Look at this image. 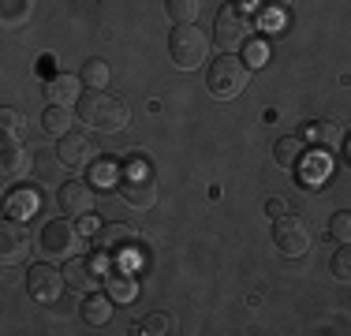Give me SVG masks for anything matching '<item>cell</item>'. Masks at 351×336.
Wrapping results in <instances>:
<instances>
[{"mask_svg": "<svg viewBox=\"0 0 351 336\" xmlns=\"http://www.w3.org/2000/svg\"><path fill=\"white\" fill-rule=\"evenodd\" d=\"M79 116H82L86 128L112 134V131L128 128L131 108L123 97H112V94H105V90H90V94H82V101H79Z\"/></svg>", "mask_w": 351, "mask_h": 336, "instance_id": "1", "label": "cell"}, {"mask_svg": "<svg viewBox=\"0 0 351 336\" xmlns=\"http://www.w3.org/2000/svg\"><path fill=\"white\" fill-rule=\"evenodd\" d=\"M206 86H210V94L221 97V101L239 97L250 86V67L239 60L236 53H224L221 60L210 64V71H206Z\"/></svg>", "mask_w": 351, "mask_h": 336, "instance_id": "2", "label": "cell"}, {"mask_svg": "<svg viewBox=\"0 0 351 336\" xmlns=\"http://www.w3.org/2000/svg\"><path fill=\"white\" fill-rule=\"evenodd\" d=\"M169 56H172L176 67L195 71V67H202L206 56H210V38H206L195 23H183V27H176L172 38H169Z\"/></svg>", "mask_w": 351, "mask_h": 336, "instance_id": "3", "label": "cell"}, {"mask_svg": "<svg viewBox=\"0 0 351 336\" xmlns=\"http://www.w3.org/2000/svg\"><path fill=\"white\" fill-rule=\"evenodd\" d=\"M116 187H120V198L128 202L131 209H154L157 206V180H154V172L138 161L128 165L123 180H116Z\"/></svg>", "mask_w": 351, "mask_h": 336, "instance_id": "4", "label": "cell"}, {"mask_svg": "<svg viewBox=\"0 0 351 336\" xmlns=\"http://www.w3.org/2000/svg\"><path fill=\"white\" fill-rule=\"evenodd\" d=\"M213 41L224 49V53H236V49H243V45H247V41H250V19H247L243 8L224 4L221 12H217Z\"/></svg>", "mask_w": 351, "mask_h": 336, "instance_id": "5", "label": "cell"}, {"mask_svg": "<svg viewBox=\"0 0 351 336\" xmlns=\"http://www.w3.org/2000/svg\"><path fill=\"white\" fill-rule=\"evenodd\" d=\"M311 224L303 221V217H291V213H280L277 224H273V243H277L280 254L288 258H303L306 250H311Z\"/></svg>", "mask_w": 351, "mask_h": 336, "instance_id": "6", "label": "cell"}, {"mask_svg": "<svg viewBox=\"0 0 351 336\" xmlns=\"http://www.w3.org/2000/svg\"><path fill=\"white\" fill-rule=\"evenodd\" d=\"M82 247V228L75 221H49L45 228H41V250H45L49 258H75Z\"/></svg>", "mask_w": 351, "mask_h": 336, "instance_id": "7", "label": "cell"}, {"mask_svg": "<svg viewBox=\"0 0 351 336\" xmlns=\"http://www.w3.org/2000/svg\"><path fill=\"white\" fill-rule=\"evenodd\" d=\"M64 288H68V280H64L60 269H53L45 262H38V265L27 269V291H30V299H34V302H41V307L56 302Z\"/></svg>", "mask_w": 351, "mask_h": 336, "instance_id": "8", "label": "cell"}, {"mask_svg": "<svg viewBox=\"0 0 351 336\" xmlns=\"http://www.w3.org/2000/svg\"><path fill=\"white\" fill-rule=\"evenodd\" d=\"M101 276H105V254H97V258H79L75 254L68 265H64V280H68V288L71 291H94L97 284H101Z\"/></svg>", "mask_w": 351, "mask_h": 336, "instance_id": "9", "label": "cell"}, {"mask_svg": "<svg viewBox=\"0 0 351 336\" xmlns=\"http://www.w3.org/2000/svg\"><path fill=\"white\" fill-rule=\"evenodd\" d=\"M30 149L23 146L19 139H12V134H4V157H0V176H4L8 183H23L30 176Z\"/></svg>", "mask_w": 351, "mask_h": 336, "instance_id": "10", "label": "cell"}, {"mask_svg": "<svg viewBox=\"0 0 351 336\" xmlns=\"http://www.w3.org/2000/svg\"><path fill=\"white\" fill-rule=\"evenodd\" d=\"M56 154H60V165H68V168H90L97 161V146L86 139V134H79V131L64 134L60 146H56Z\"/></svg>", "mask_w": 351, "mask_h": 336, "instance_id": "11", "label": "cell"}, {"mask_svg": "<svg viewBox=\"0 0 351 336\" xmlns=\"http://www.w3.org/2000/svg\"><path fill=\"white\" fill-rule=\"evenodd\" d=\"M30 254V235L23 228V221H15V217H8L4 224H0V258H4L8 265L23 262V258Z\"/></svg>", "mask_w": 351, "mask_h": 336, "instance_id": "12", "label": "cell"}, {"mask_svg": "<svg viewBox=\"0 0 351 336\" xmlns=\"http://www.w3.org/2000/svg\"><path fill=\"white\" fill-rule=\"evenodd\" d=\"M56 202L68 217H90L94 213V187L82 180H68L60 191H56Z\"/></svg>", "mask_w": 351, "mask_h": 336, "instance_id": "13", "label": "cell"}, {"mask_svg": "<svg viewBox=\"0 0 351 336\" xmlns=\"http://www.w3.org/2000/svg\"><path fill=\"white\" fill-rule=\"evenodd\" d=\"M135 239H138V232L131 228V224H105V228H97L94 235V243H97V250L101 254H131L135 250Z\"/></svg>", "mask_w": 351, "mask_h": 336, "instance_id": "14", "label": "cell"}, {"mask_svg": "<svg viewBox=\"0 0 351 336\" xmlns=\"http://www.w3.org/2000/svg\"><path fill=\"white\" fill-rule=\"evenodd\" d=\"M82 79L79 75H56V79H49V101L53 105H75V101H82Z\"/></svg>", "mask_w": 351, "mask_h": 336, "instance_id": "15", "label": "cell"}, {"mask_svg": "<svg viewBox=\"0 0 351 336\" xmlns=\"http://www.w3.org/2000/svg\"><path fill=\"white\" fill-rule=\"evenodd\" d=\"M112 296H97V291H90L86 299H82V322L94 325V329H101V325L112 322Z\"/></svg>", "mask_w": 351, "mask_h": 336, "instance_id": "16", "label": "cell"}, {"mask_svg": "<svg viewBox=\"0 0 351 336\" xmlns=\"http://www.w3.org/2000/svg\"><path fill=\"white\" fill-rule=\"evenodd\" d=\"M306 139L322 149H337L340 142H344V128H340L337 120H314L311 131H306Z\"/></svg>", "mask_w": 351, "mask_h": 336, "instance_id": "17", "label": "cell"}, {"mask_svg": "<svg viewBox=\"0 0 351 336\" xmlns=\"http://www.w3.org/2000/svg\"><path fill=\"white\" fill-rule=\"evenodd\" d=\"M273 161H277L280 168H299L303 165V139H295V134H284V139H277V146H273Z\"/></svg>", "mask_w": 351, "mask_h": 336, "instance_id": "18", "label": "cell"}, {"mask_svg": "<svg viewBox=\"0 0 351 336\" xmlns=\"http://www.w3.org/2000/svg\"><path fill=\"white\" fill-rule=\"evenodd\" d=\"M71 123H75L71 108H68V105H53V101H49L45 116H41V128H45V134H56V139H64V134L71 131Z\"/></svg>", "mask_w": 351, "mask_h": 336, "instance_id": "19", "label": "cell"}, {"mask_svg": "<svg viewBox=\"0 0 351 336\" xmlns=\"http://www.w3.org/2000/svg\"><path fill=\"white\" fill-rule=\"evenodd\" d=\"M82 86L86 90H105L108 86V64L105 60H86L82 64Z\"/></svg>", "mask_w": 351, "mask_h": 336, "instance_id": "20", "label": "cell"}, {"mask_svg": "<svg viewBox=\"0 0 351 336\" xmlns=\"http://www.w3.org/2000/svg\"><path fill=\"white\" fill-rule=\"evenodd\" d=\"M142 333H149V336H165V333H176L180 329V322H176L172 314H165V310H157V314H149L146 322L138 325Z\"/></svg>", "mask_w": 351, "mask_h": 336, "instance_id": "21", "label": "cell"}, {"mask_svg": "<svg viewBox=\"0 0 351 336\" xmlns=\"http://www.w3.org/2000/svg\"><path fill=\"white\" fill-rule=\"evenodd\" d=\"M165 12H169V19L172 23H195L198 19V0H169V4H165Z\"/></svg>", "mask_w": 351, "mask_h": 336, "instance_id": "22", "label": "cell"}, {"mask_svg": "<svg viewBox=\"0 0 351 336\" xmlns=\"http://www.w3.org/2000/svg\"><path fill=\"white\" fill-rule=\"evenodd\" d=\"M135 280H131V276H123V273H112L108 276V296H112L116 302H131L135 299Z\"/></svg>", "mask_w": 351, "mask_h": 336, "instance_id": "23", "label": "cell"}, {"mask_svg": "<svg viewBox=\"0 0 351 336\" xmlns=\"http://www.w3.org/2000/svg\"><path fill=\"white\" fill-rule=\"evenodd\" d=\"M34 195H27V191H23V195H12L8 198V217H15V221H27L30 213H34Z\"/></svg>", "mask_w": 351, "mask_h": 336, "instance_id": "24", "label": "cell"}, {"mask_svg": "<svg viewBox=\"0 0 351 336\" xmlns=\"http://www.w3.org/2000/svg\"><path fill=\"white\" fill-rule=\"evenodd\" d=\"M332 276L351 284V243H340V250L332 254Z\"/></svg>", "mask_w": 351, "mask_h": 336, "instance_id": "25", "label": "cell"}, {"mask_svg": "<svg viewBox=\"0 0 351 336\" xmlns=\"http://www.w3.org/2000/svg\"><path fill=\"white\" fill-rule=\"evenodd\" d=\"M0 128H4V134H23L27 131V120H23L19 112H12V108H0Z\"/></svg>", "mask_w": 351, "mask_h": 336, "instance_id": "26", "label": "cell"}, {"mask_svg": "<svg viewBox=\"0 0 351 336\" xmlns=\"http://www.w3.org/2000/svg\"><path fill=\"white\" fill-rule=\"evenodd\" d=\"M329 232H332V239H340V243H351V213H332V221H329Z\"/></svg>", "mask_w": 351, "mask_h": 336, "instance_id": "27", "label": "cell"}, {"mask_svg": "<svg viewBox=\"0 0 351 336\" xmlns=\"http://www.w3.org/2000/svg\"><path fill=\"white\" fill-rule=\"evenodd\" d=\"M112 180H116V168L112 165H94V183H97V187H112Z\"/></svg>", "mask_w": 351, "mask_h": 336, "instance_id": "28", "label": "cell"}, {"mask_svg": "<svg viewBox=\"0 0 351 336\" xmlns=\"http://www.w3.org/2000/svg\"><path fill=\"white\" fill-rule=\"evenodd\" d=\"M250 64H254V67L265 64V45H254V49H250Z\"/></svg>", "mask_w": 351, "mask_h": 336, "instance_id": "29", "label": "cell"}, {"mask_svg": "<svg viewBox=\"0 0 351 336\" xmlns=\"http://www.w3.org/2000/svg\"><path fill=\"white\" fill-rule=\"evenodd\" d=\"M265 209H269V213H273V217H280V213H284V206H280V198H269V206H265Z\"/></svg>", "mask_w": 351, "mask_h": 336, "instance_id": "30", "label": "cell"}, {"mask_svg": "<svg viewBox=\"0 0 351 336\" xmlns=\"http://www.w3.org/2000/svg\"><path fill=\"white\" fill-rule=\"evenodd\" d=\"M265 4H269V8H284L288 0H265Z\"/></svg>", "mask_w": 351, "mask_h": 336, "instance_id": "31", "label": "cell"}]
</instances>
